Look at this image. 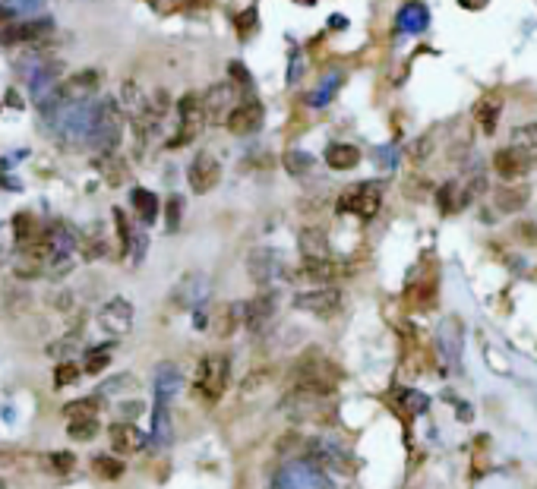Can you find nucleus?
Wrapping results in <instances>:
<instances>
[{
	"mask_svg": "<svg viewBox=\"0 0 537 489\" xmlns=\"http://www.w3.org/2000/svg\"><path fill=\"white\" fill-rule=\"evenodd\" d=\"M121 129H123V114L111 98L95 102V117H92V129H89V142L102 152H114V146L121 142Z\"/></svg>",
	"mask_w": 537,
	"mask_h": 489,
	"instance_id": "1",
	"label": "nucleus"
},
{
	"mask_svg": "<svg viewBox=\"0 0 537 489\" xmlns=\"http://www.w3.org/2000/svg\"><path fill=\"white\" fill-rule=\"evenodd\" d=\"M228 376H231V360L225 354H209L196 367V395L202 401H219L228 388Z\"/></svg>",
	"mask_w": 537,
	"mask_h": 489,
	"instance_id": "2",
	"label": "nucleus"
},
{
	"mask_svg": "<svg viewBox=\"0 0 537 489\" xmlns=\"http://www.w3.org/2000/svg\"><path fill=\"white\" fill-rule=\"evenodd\" d=\"M246 275H250L259 288H275V284L282 281H291V271H288L285 259L275 250H269V246L250 250V256H246Z\"/></svg>",
	"mask_w": 537,
	"mask_h": 489,
	"instance_id": "3",
	"label": "nucleus"
},
{
	"mask_svg": "<svg viewBox=\"0 0 537 489\" xmlns=\"http://www.w3.org/2000/svg\"><path fill=\"white\" fill-rule=\"evenodd\" d=\"M329 486V476L319 467L317 461H294L285 464L282 470H275L273 476V489H326Z\"/></svg>",
	"mask_w": 537,
	"mask_h": 489,
	"instance_id": "4",
	"label": "nucleus"
},
{
	"mask_svg": "<svg viewBox=\"0 0 537 489\" xmlns=\"http://www.w3.org/2000/svg\"><path fill=\"white\" fill-rule=\"evenodd\" d=\"M380 202H382V183L363 181L345 193V200L338 202V209L357 215V218H373V215L380 212Z\"/></svg>",
	"mask_w": 537,
	"mask_h": 489,
	"instance_id": "5",
	"label": "nucleus"
},
{
	"mask_svg": "<svg viewBox=\"0 0 537 489\" xmlns=\"http://www.w3.org/2000/svg\"><path fill=\"white\" fill-rule=\"evenodd\" d=\"M304 455L310 458V461H317L323 470H338V474H351V470H354L351 455L336 439H310V442L304 445Z\"/></svg>",
	"mask_w": 537,
	"mask_h": 489,
	"instance_id": "6",
	"label": "nucleus"
},
{
	"mask_svg": "<svg viewBox=\"0 0 537 489\" xmlns=\"http://www.w3.org/2000/svg\"><path fill=\"white\" fill-rule=\"evenodd\" d=\"M98 325H102V332H108L114 338L130 335V329H133V303L123 300V297H111L98 309Z\"/></svg>",
	"mask_w": 537,
	"mask_h": 489,
	"instance_id": "7",
	"label": "nucleus"
},
{
	"mask_svg": "<svg viewBox=\"0 0 537 489\" xmlns=\"http://www.w3.org/2000/svg\"><path fill=\"white\" fill-rule=\"evenodd\" d=\"M294 307H298L300 313H313L319 316V319H329V316L342 307V294H338V288H326L323 284V288L294 294Z\"/></svg>",
	"mask_w": 537,
	"mask_h": 489,
	"instance_id": "8",
	"label": "nucleus"
},
{
	"mask_svg": "<svg viewBox=\"0 0 537 489\" xmlns=\"http://www.w3.org/2000/svg\"><path fill=\"white\" fill-rule=\"evenodd\" d=\"M187 181H190V190H193V193H212V190L219 187V181H221L219 158H215V155H209V152H200L193 161H190Z\"/></svg>",
	"mask_w": 537,
	"mask_h": 489,
	"instance_id": "9",
	"label": "nucleus"
},
{
	"mask_svg": "<svg viewBox=\"0 0 537 489\" xmlns=\"http://www.w3.org/2000/svg\"><path fill=\"white\" fill-rule=\"evenodd\" d=\"M200 102H202V117H206V123H228V117H231L234 111V83L212 85L206 95H200Z\"/></svg>",
	"mask_w": 537,
	"mask_h": 489,
	"instance_id": "10",
	"label": "nucleus"
},
{
	"mask_svg": "<svg viewBox=\"0 0 537 489\" xmlns=\"http://www.w3.org/2000/svg\"><path fill=\"white\" fill-rule=\"evenodd\" d=\"M209 290H212L209 275H202V271H187L175 288V303L183 309H196L209 300Z\"/></svg>",
	"mask_w": 537,
	"mask_h": 489,
	"instance_id": "11",
	"label": "nucleus"
},
{
	"mask_svg": "<svg viewBox=\"0 0 537 489\" xmlns=\"http://www.w3.org/2000/svg\"><path fill=\"white\" fill-rule=\"evenodd\" d=\"M225 127L231 129L234 136L256 133V129L263 127V104H259L256 98H246V102L234 104V111H231V117H228Z\"/></svg>",
	"mask_w": 537,
	"mask_h": 489,
	"instance_id": "12",
	"label": "nucleus"
},
{
	"mask_svg": "<svg viewBox=\"0 0 537 489\" xmlns=\"http://www.w3.org/2000/svg\"><path fill=\"white\" fill-rule=\"evenodd\" d=\"M493 168H497V174L503 177V181H515V177L528 174L531 158L522 152V148L506 146V148H499V152L493 155Z\"/></svg>",
	"mask_w": 537,
	"mask_h": 489,
	"instance_id": "13",
	"label": "nucleus"
},
{
	"mask_svg": "<svg viewBox=\"0 0 537 489\" xmlns=\"http://www.w3.org/2000/svg\"><path fill=\"white\" fill-rule=\"evenodd\" d=\"M436 344H440V354L446 360V367H455L461 357V322L455 316L440 322V332H436Z\"/></svg>",
	"mask_w": 537,
	"mask_h": 489,
	"instance_id": "14",
	"label": "nucleus"
},
{
	"mask_svg": "<svg viewBox=\"0 0 537 489\" xmlns=\"http://www.w3.org/2000/svg\"><path fill=\"white\" fill-rule=\"evenodd\" d=\"M51 32V20H26L0 32V45H29V41H41Z\"/></svg>",
	"mask_w": 537,
	"mask_h": 489,
	"instance_id": "15",
	"label": "nucleus"
},
{
	"mask_svg": "<svg viewBox=\"0 0 537 489\" xmlns=\"http://www.w3.org/2000/svg\"><path fill=\"white\" fill-rule=\"evenodd\" d=\"M108 436L117 455H137V451L146 449V436L133 423H114L108 430Z\"/></svg>",
	"mask_w": 537,
	"mask_h": 489,
	"instance_id": "16",
	"label": "nucleus"
},
{
	"mask_svg": "<svg viewBox=\"0 0 537 489\" xmlns=\"http://www.w3.org/2000/svg\"><path fill=\"white\" fill-rule=\"evenodd\" d=\"M273 313H275L273 294L253 297L250 303H244V325H246L250 332H263L265 325H269V319H273Z\"/></svg>",
	"mask_w": 537,
	"mask_h": 489,
	"instance_id": "17",
	"label": "nucleus"
},
{
	"mask_svg": "<svg viewBox=\"0 0 537 489\" xmlns=\"http://www.w3.org/2000/svg\"><path fill=\"white\" fill-rule=\"evenodd\" d=\"M181 386H183L181 369H177L175 363H162V367L156 369V401L171 405V401H175V395L181 392Z\"/></svg>",
	"mask_w": 537,
	"mask_h": 489,
	"instance_id": "18",
	"label": "nucleus"
},
{
	"mask_svg": "<svg viewBox=\"0 0 537 489\" xmlns=\"http://www.w3.org/2000/svg\"><path fill=\"white\" fill-rule=\"evenodd\" d=\"M298 246H300V256L304 259H332L329 237H326L323 227H304L298 237Z\"/></svg>",
	"mask_w": 537,
	"mask_h": 489,
	"instance_id": "19",
	"label": "nucleus"
},
{
	"mask_svg": "<svg viewBox=\"0 0 537 489\" xmlns=\"http://www.w3.org/2000/svg\"><path fill=\"white\" fill-rule=\"evenodd\" d=\"M357 161H361V152H357L351 142H332V146L326 148V164H329L332 171H351L357 168Z\"/></svg>",
	"mask_w": 537,
	"mask_h": 489,
	"instance_id": "20",
	"label": "nucleus"
},
{
	"mask_svg": "<svg viewBox=\"0 0 537 489\" xmlns=\"http://www.w3.org/2000/svg\"><path fill=\"white\" fill-rule=\"evenodd\" d=\"M427 7L424 4H417V0H411V4H405V7L398 10V32H408V35H417L427 29Z\"/></svg>",
	"mask_w": 537,
	"mask_h": 489,
	"instance_id": "21",
	"label": "nucleus"
},
{
	"mask_svg": "<svg viewBox=\"0 0 537 489\" xmlns=\"http://www.w3.org/2000/svg\"><path fill=\"white\" fill-rule=\"evenodd\" d=\"M499 111H503V98L499 95H484L478 104H474V117H478V123L484 127V133H493V129H497Z\"/></svg>",
	"mask_w": 537,
	"mask_h": 489,
	"instance_id": "22",
	"label": "nucleus"
},
{
	"mask_svg": "<svg viewBox=\"0 0 537 489\" xmlns=\"http://www.w3.org/2000/svg\"><path fill=\"white\" fill-rule=\"evenodd\" d=\"M171 436H175V430H171L168 405L156 401V413H152V442H156L158 449H165V445H171Z\"/></svg>",
	"mask_w": 537,
	"mask_h": 489,
	"instance_id": "23",
	"label": "nucleus"
},
{
	"mask_svg": "<svg viewBox=\"0 0 537 489\" xmlns=\"http://www.w3.org/2000/svg\"><path fill=\"white\" fill-rule=\"evenodd\" d=\"M528 193L531 190L528 187H503V190H497V209L499 212H522L524 206H528Z\"/></svg>",
	"mask_w": 537,
	"mask_h": 489,
	"instance_id": "24",
	"label": "nucleus"
},
{
	"mask_svg": "<svg viewBox=\"0 0 537 489\" xmlns=\"http://www.w3.org/2000/svg\"><path fill=\"white\" fill-rule=\"evenodd\" d=\"M133 209H137V215H139L143 225H152V221L158 218V196L152 193V190L137 187L133 190Z\"/></svg>",
	"mask_w": 537,
	"mask_h": 489,
	"instance_id": "25",
	"label": "nucleus"
},
{
	"mask_svg": "<svg viewBox=\"0 0 537 489\" xmlns=\"http://www.w3.org/2000/svg\"><path fill=\"white\" fill-rule=\"evenodd\" d=\"M436 202H440V209L446 215H452V212H459V209L468 206V202H465V190H459V183H455V181L443 183L440 193H436Z\"/></svg>",
	"mask_w": 537,
	"mask_h": 489,
	"instance_id": "26",
	"label": "nucleus"
},
{
	"mask_svg": "<svg viewBox=\"0 0 537 489\" xmlns=\"http://www.w3.org/2000/svg\"><path fill=\"white\" fill-rule=\"evenodd\" d=\"M282 164H285V171L288 174H294V177H304V174H310L313 171V155L310 152H300V148H291V152H285V158H282Z\"/></svg>",
	"mask_w": 537,
	"mask_h": 489,
	"instance_id": "27",
	"label": "nucleus"
},
{
	"mask_svg": "<svg viewBox=\"0 0 537 489\" xmlns=\"http://www.w3.org/2000/svg\"><path fill=\"white\" fill-rule=\"evenodd\" d=\"M512 146L522 148L531 161L537 158V123H524V127H515L512 133Z\"/></svg>",
	"mask_w": 537,
	"mask_h": 489,
	"instance_id": "28",
	"label": "nucleus"
},
{
	"mask_svg": "<svg viewBox=\"0 0 537 489\" xmlns=\"http://www.w3.org/2000/svg\"><path fill=\"white\" fill-rule=\"evenodd\" d=\"M137 388V379L130 373H121V376H114V379H108L102 388H98V395L102 398H117V395H127V392H133Z\"/></svg>",
	"mask_w": 537,
	"mask_h": 489,
	"instance_id": "29",
	"label": "nucleus"
},
{
	"mask_svg": "<svg viewBox=\"0 0 537 489\" xmlns=\"http://www.w3.org/2000/svg\"><path fill=\"white\" fill-rule=\"evenodd\" d=\"M95 413H98V398H79L64 407L67 420H89V417H95Z\"/></svg>",
	"mask_w": 537,
	"mask_h": 489,
	"instance_id": "30",
	"label": "nucleus"
},
{
	"mask_svg": "<svg viewBox=\"0 0 537 489\" xmlns=\"http://www.w3.org/2000/svg\"><path fill=\"white\" fill-rule=\"evenodd\" d=\"M338 85H342V73H329V76H326L323 83H319V89L310 95V104H313V108H323V104L329 102L332 95H336Z\"/></svg>",
	"mask_w": 537,
	"mask_h": 489,
	"instance_id": "31",
	"label": "nucleus"
},
{
	"mask_svg": "<svg viewBox=\"0 0 537 489\" xmlns=\"http://www.w3.org/2000/svg\"><path fill=\"white\" fill-rule=\"evenodd\" d=\"M304 275L313 281H329L336 275V265H332V259H304Z\"/></svg>",
	"mask_w": 537,
	"mask_h": 489,
	"instance_id": "32",
	"label": "nucleus"
},
{
	"mask_svg": "<svg viewBox=\"0 0 537 489\" xmlns=\"http://www.w3.org/2000/svg\"><path fill=\"white\" fill-rule=\"evenodd\" d=\"M398 401L411 417H421V413L427 411V398H424L421 392H415V388H405V392L398 395Z\"/></svg>",
	"mask_w": 537,
	"mask_h": 489,
	"instance_id": "33",
	"label": "nucleus"
},
{
	"mask_svg": "<svg viewBox=\"0 0 537 489\" xmlns=\"http://www.w3.org/2000/svg\"><path fill=\"white\" fill-rule=\"evenodd\" d=\"M67 432H70L73 439H79V442H85V439H92L98 432V420L89 417V420H67Z\"/></svg>",
	"mask_w": 537,
	"mask_h": 489,
	"instance_id": "34",
	"label": "nucleus"
},
{
	"mask_svg": "<svg viewBox=\"0 0 537 489\" xmlns=\"http://www.w3.org/2000/svg\"><path fill=\"white\" fill-rule=\"evenodd\" d=\"M92 467H95V474L104 476V480H117V476L123 474V464L117 461V458H108V455L95 458V461H92Z\"/></svg>",
	"mask_w": 537,
	"mask_h": 489,
	"instance_id": "35",
	"label": "nucleus"
},
{
	"mask_svg": "<svg viewBox=\"0 0 537 489\" xmlns=\"http://www.w3.org/2000/svg\"><path fill=\"white\" fill-rule=\"evenodd\" d=\"M114 227H117V240H121V253L133 250V231H130V221L121 209H114Z\"/></svg>",
	"mask_w": 537,
	"mask_h": 489,
	"instance_id": "36",
	"label": "nucleus"
},
{
	"mask_svg": "<svg viewBox=\"0 0 537 489\" xmlns=\"http://www.w3.org/2000/svg\"><path fill=\"white\" fill-rule=\"evenodd\" d=\"M102 174L108 177L111 183H121L123 181V161L117 158L114 152H104L102 155Z\"/></svg>",
	"mask_w": 537,
	"mask_h": 489,
	"instance_id": "37",
	"label": "nucleus"
},
{
	"mask_svg": "<svg viewBox=\"0 0 537 489\" xmlns=\"http://www.w3.org/2000/svg\"><path fill=\"white\" fill-rule=\"evenodd\" d=\"M45 461H48V467H51L54 474H70L73 464H76V458H73L70 451H51Z\"/></svg>",
	"mask_w": 537,
	"mask_h": 489,
	"instance_id": "38",
	"label": "nucleus"
},
{
	"mask_svg": "<svg viewBox=\"0 0 537 489\" xmlns=\"http://www.w3.org/2000/svg\"><path fill=\"white\" fill-rule=\"evenodd\" d=\"M76 379H79L76 363H58V369H54V386L64 388V386H73Z\"/></svg>",
	"mask_w": 537,
	"mask_h": 489,
	"instance_id": "39",
	"label": "nucleus"
},
{
	"mask_svg": "<svg viewBox=\"0 0 537 489\" xmlns=\"http://www.w3.org/2000/svg\"><path fill=\"white\" fill-rule=\"evenodd\" d=\"M108 363H111V351L108 348H95L89 357H85V373H92V376L102 373Z\"/></svg>",
	"mask_w": 537,
	"mask_h": 489,
	"instance_id": "40",
	"label": "nucleus"
},
{
	"mask_svg": "<svg viewBox=\"0 0 537 489\" xmlns=\"http://www.w3.org/2000/svg\"><path fill=\"white\" fill-rule=\"evenodd\" d=\"M228 76H231V83H237L240 89H246V92L253 89V76L246 73V67L240 64V60H231V64H228Z\"/></svg>",
	"mask_w": 537,
	"mask_h": 489,
	"instance_id": "41",
	"label": "nucleus"
},
{
	"mask_svg": "<svg viewBox=\"0 0 537 489\" xmlns=\"http://www.w3.org/2000/svg\"><path fill=\"white\" fill-rule=\"evenodd\" d=\"M256 7H250V10H244V13L237 16V22H234V26H237V35L240 39H250V32L253 29H256Z\"/></svg>",
	"mask_w": 537,
	"mask_h": 489,
	"instance_id": "42",
	"label": "nucleus"
},
{
	"mask_svg": "<svg viewBox=\"0 0 537 489\" xmlns=\"http://www.w3.org/2000/svg\"><path fill=\"white\" fill-rule=\"evenodd\" d=\"M181 212H183V202L177 196L168 200V231H177L181 227Z\"/></svg>",
	"mask_w": 537,
	"mask_h": 489,
	"instance_id": "43",
	"label": "nucleus"
},
{
	"mask_svg": "<svg viewBox=\"0 0 537 489\" xmlns=\"http://www.w3.org/2000/svg\"><path fill=\"white\" fill-rule=\"evenodd\" d=\"M487 190V177L484 174H474L471 177V183L465 187V202H471V200H478L480 193Z\"/></svg>",
	"mask_w": 537,
	"mask_h": 489,
	"instance_id": "44",
	"label": "nucleus"
},
{
	"mask_svg": "<svg viewBox=\"0 0 537 489\" xmlns=\"http://www.w3.org/2000/svg\"><path fill=\"white\" fill-rule=\"evenodd\" d=\"M7 4L16 10V13H20V10H22V13H29V10H39V7H45V0H7Z\"/></svg>",
	"mask_w": 537,
	"mask_h": 489,
	"instance_id": "45",
	"label": "nucleus"
},
{
	"mask_svg": "<svg viewBox=\"0 0 537 489\" xmlns=\"http://www.w3.org/2000/svg\"><path fill=\"white\" fill-rule=\"evenodd\" d=\"M193 325H196V329H206V325H209V313H206V309H202V307H196L193 309Z\"/></svg>",
	"mask_w": 537,
	"mask_h": 489,
	"instance_id": "46",
	"label": "nucleus"
},
{
	"mask_svg": "<svg viewBox=\"0 0 537 489\" xmlns=\"http://www.w3.org/2000/svg\"><path fill=\"white\" fill-rule=\"evenodd\" d=\"M121 413H123V417L133 420V417H137V413H143V405H139V401H133V405H123V407H121Z\"/></svg>",
	"mask_w": 537,
	"mask_h": 489,
	"instance_id": "47",
	"label": "nucleus"
},
{
	"mask_svg": "<svg viewBox=\"0 0 537 489\" xmlns=\"http://www.w3.org/2000/svg\"><path fill=\"white\" fill-rule=\"evenodd\" d=\"M376 155H380V164H386V168H392V164H395V152H392V148H386V152L380 148Z\"/></svg>",
	"mask_w": 537,
	"mask_h": 489,
	"instance_id": "48",
	"label": "nucleus"
},
{
	"mask_svg": "<svg viewBox=\"0 0 537 489\" xmlns=\"http://www.w3.org/2000/svg\"><path fill=\"white\" fill-rule=\"evenodd\" d=\"M298 76H300V58L294 54V58H291V73H288V79H291V83H298Z\"/></svg>",
	"mask_w": 537,
	"mask_h": 489,
	"instance_id": "49",
	"label": "nucleus"
},
{
	"mask_svg": "<svg viewBox=\"0 0 537 489\" xmlns=\"http://www.w3.org/2000/svg\"><path fill=\"white\" fill-rule=\"evenodd\" d=\"M522 234H524V237H528V240H534V244H537V227H534V225H524V227H522Z\"/></svg>",
	"mask_w": 537,
	"mask_h": 489,
	"instance_id": "50",
	"label": "nucleus"
},
{
	"mask_svg": "<svg viewBox=\"0 0 537 489\" xmlns=\"http://www.w3.org/2000/svg\"><path fill=\"white\" fill-rule=\"evenodd\" d=\"M459 411H461V420H465V423H468V420H471V417H474V413H471V407H468V405H461V407H459Z\"/></svg>",
	"mask_w": 537,
	"mask_h": 489,
	"instance_id": "51",
	"label": "nucleus"
},
{
	"mask_svg": "<svg viewBox=\"0 0 537 489\" xmlns=\"http://www.w3.org/2000/svg\"><path fill=\"white\" fill-rule=\"evenodd\" d=\"M0 489H7V483H4V480H0Z\"/></svg>",
	"mask_w": 537,
	"mask_h": 489,
	"instance_id": "52",
	"label": "nucleus"
},
{
	"mask_svg": "<svg viewBox=\"0 0 537 489\" xmlns=\"http://www.w3.org/2000/svg\"><path fill=\"white\" fill-rule=\"evenodd\" d=\"M307 4H313V0H307Z\"/></svg>",
	"mask_w": 537,
	"mask_h": 489,
	"instance_id": "53",
	"label": "nucleus"
}]
</instances>
